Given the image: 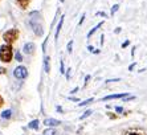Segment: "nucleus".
Wrapping results in <instances>:
<instances>
[{
  "instance_id": "30",
  "label": "nucleus",
  "mask_w": 147,
  "mask_h": 135,
  "mask_svg": "<svg viewBox=\"0 0 147 135\" xmlns=\"http://www.w3.org/2000/svg\"><path fill=\"white\" fill-rule=\"evenodd\" d=\"M88 49H89L90 52H94V51H96V49H94V48H93V47H88Z\"/></svg>"
},
{
  "instance_id": "5",
  "label": "nucleus",
  "mask_w": 147,
  "mask_h": 135,
  "mask_svg": "<svg viewBox=\"0 0 147 135\" xmlns=\"http://www.w3.org/2000/svg\"><path fill=\"white\" fill-rule=\"evenodd\" d=\"M127 93H121V94H111V95H106L102 98V101H110V99H118V98H126Z\"/></svg>"
},
{
  "instance_id": "21",
  "label": "nucleus",
  "mask_w": 147,
  "mask_h": 135,
  "mask_svg": "<svg viewBox=\"0 0 147 135\" xmlns=\"http://www.w3.org/2000/svg\"><path fill=\"white\" fill-rule=\"evenodd\" d=\"M129 44H130V41H129V40H127V41H125V43H123V44H122V48H126Z\"/></svg>"
},
{
  "instance_id": "13",
  "label": "nucleus",
  "mask_w": 147,
  "mask_h": 135,
  "mask_svg": "<svg viewBox=\"0 0 147 135\" xmlns=\"http://www.w3.org/2000/svg\"><path fill=\"white\" fill-rule=\"evenodd\" d=\"M94 101V98H89V99H86V101L81 102V103H78V106H85V105H89V103H92V102Z\"/></svg>"
},
{
  "instance_id": "32",
  "label": "nucleus",
  "mask_w": 147,
  "mask_h": 135,
  "mask_svg": "<svg viewBox=\"0 0 147 135\" xmlns=\"http://www.w3.org/2000/svg\"><path fill=\"white\" fill-rule=\"evenodd\" d=\"M98 15H99V16H103V17H106V15L103 14V12H98Z\"/></svg>"
},
{
  "instance_id": "19",
  "label": "nucleus",
  "mask_w": 147,
  "mask_h": 135,
  "mask_svg": "<svg viewBox=\"0 0 147 135\" xmlns=\"http://www.w3.org/2000/svg\"><path fill=\"white\" fill-rule=\"evenodd\" d=\"M127 135H142V134H139L137 131H130V132H127Z\"/></svg>"
},
{
  "instance_id": "2",
  "label": "nucleus",
  "mask_w": 147,
  "mask_h": 135,
  "mask_svg": "<svg viewBox=\"0 0 147 135\" xmlns=\"http://www.w3.org/2000/svg\"><path fill=\"white\" fill-rule=\"evenodd\" d=\"M11 60H12V47L9 44L0 47V61L11 62Z\"/></svg>"
},
{
  "instance_id": "6",
  "label": "nucleus",
  "mask_w": 147,
  "mask_h": 135,
  "mask_svg": "<svg viewBox=\"0 0 147 135\" xmlns=\"http://www.w3.org/2000/svg\"><path fill=\"white\" fill-rule=\"evenodd\" d=\"M34 49H36V47H34L33 43H28V44L24 45V53L25 54H33L34 53Z\"/></svg>"
},
{
  "instance_id": "17",
  "label": "nucleus",
  "mask_w": 147,
  "mask_h": 135,
  "mask_svg": "<svg viewBox=\"0 0 147 135\" xmlns=\"http://www.w3.org/2000/svg\"><path fill=\"white\" fill-rule=\"evenodd\" d=\"M118 8H119V5L118 4H115V5H113V8H111V15H114L118 11Z\"/></svg>"
},
{
  "instance_id": "4",
  "label": "nucleus",
  "mask_w": 147,
  "mask_h": 135,
  "mask_svg": "<svg viewBox=\"0 0 147 135\" xmlns=\"http://www.w3.org/2000/svg\"><path fill=\"white\" fill-rule=\"evenodd\" d=\"M13 76L16 78H19V80H24V78H27V76H28L27 68H24V66H17L16 69H15V72H13Z\"/></svg>"
},
{
  "instance_id": "31",
  "label": "nucleus",
  "mask_w": 147,
  "mask_h": 135,
  "mask_svg": "<svg viewBox=\"0 0 147 135\" xmlns=\"http://www.w3.org/2000/svg\"><path fill=\"white\" fill-rule=\"evenodd\" d=\"M89 80H90V76H86V77H85V84L89 81Z\"/></svg>"
},
{
  "instance_id": "23",
  "label": "nucleus",
  "mask_w": 147,
  "mask_h": 135,
  "mask_svg": "<svg viewBox=\"0 0 147 135\" xmlns=\"http://www.w3.org/2000/svg\"><path fill=\"white\" fill-rule=\"evenodd\" d=\"M61 73H65V70H64V61L61 60Z\"/></svg>"
},
{
  "instance_id": "7",
  "label": "nucleus",
  "mask_w": 147,
  "mask_h": 135,
  "mask_svg": "<svg viewBox=\"0 0 147 135\" xmlns=\"http://www.w3.org/2000/svg\"><path fill=\"white\" fill-rule=\"evenodd\" d=\"M44 125L53 127V126H58V125H61V122L57 121V119H53V118H48V119H45V121H44Z\"/></svg>"
},
{
  "instance_id": "27",
  "label": "nucleus",
  "mask_w": 147,
  "mask_h": 135,
  "mask_svg": "<svg viewBox=\"0 0 147 135\" xmlns=\"http://www.w3.org/2000/svg\"><path fill=\"white\" fill-rule=\"evenodd\" d=\"M134 66H135V64H131L130 66H129V70H133V69H134Z\"/></svg>"
},
{
  "instance_id": "18",
  "label": "nucleus",
  "mask_w": 147,
  "mask_h": 135,
  "mask_svg": "<svg viewBox=\"0 0 147 135\" xmlns=\"http://www.w3.org/2000/svg\"><path fill=\"white\" fill-rule=\"evenodd\" d=\"M72 49H73V41L70 40V43H69V44H68V52H69V53L72 52Z\"/></svg>"
},
{
  "instance_id": "28",
  "label": "nucleus",
  "mask_w": 147,
  "mask_h": 135,
  "mask_svg": "<svg viewBox=\"0 0 147 135\" xmlns=\"http://www.w3.org/2000/svg\"><path fill=\"white\" fill-rule=\"evenodd\" d=\"M117 111H118V113H122L123 109H122V107H117Z\"/></svg>"
},
{
  "instance_id": "33",
  "label": "nucleus",
  "mask_w": 147,
  "mask_h": 135,
  "mask_svg": "<svg viewBox=\"0 0 147 135\" xmlns=\"http://www.w3.org/2000/svg\"><path fill=\"white\" fill-rule=\"evenodd\" d=\"M61 1H64V0H61Z\"/></svg>"
},
{
  "instance_id": "25",
  "label": "nucleus",
  "mask_w": 147,
  "mask_h": 135,
  "mask_svg": "<svg viewBox=\"0 0 147 135\" xmlns=\"http://www.w3.org/2000/svg\"><path fill=\"white\" fill-rule=\"evenodd\" d=\"M84 19H85V15H82V17H81V20H80V25H81L82 23H84Z\"/></svg>"
},
{
  "instance_id": "16",
  "label": "nucleus",
  "mask_w": 147,
  "mask_h": 135,
  "mask_svg": "<svg viewBox=\"0 0 147 135\" xmlns=\"http://www.w3.org/2000/svg\"><path fill=\"white\" fill-rule=\"evenodd\" d=\"M90 114H92V110H88L86 113H84V115H81V119H85L86 117H89Z\"/></svg>"
},
{
  "instance_id": "12",
  "label": "nucleus",
  "mask_w": 147,
  "mask_h": 135,
  "mask_svg": "<svg viewBox=\"0 0 147 135\" xmlns=\"http://www.w3.org/2000/svg\"><path fill=\"white\" fill-rule=\"evenodd\" d=\"M38 119H34V121H32L31 123H28V127L29 128H33V130H36V128H38Z\"/></svg>"
},
{
  "instance_id": "3",
  "label": "nucleus",
  "mask_w": 147,
  "mask_h": 135,
  "mask_svg": "<svg viewBox=\"0 0 147 135\" xmlns=\"http://www.w3.org/2000/svg\"><path fill=\"white\" fill-rule=\"evenodd\" d=\"M17 37H19V32H17V29H9V30H7L5 33H4V36H3V38H4V41L7 43V44H13L15 41L17 40Z\"/></svg>"
},
{
  "instance_id": "22",
  "label": "nucleus",
  "mask_w": 147,
  "mask_h": 135,
  "mask_svg": "<svg viewBox=\"0 0 147 135\" xmlns=\"http://www.w3.org/2000/svg\"><path fill=\"white\" fill-rule=\"evenodd\" d=\"M119 81V78H115V80H107L106 82H118Z\"/></svg>"
},
{
  "instance_id": "8",
  "label": "nucleus",
  "mask_w": 147,
  "mask_h": 135,
  "mask_svg": "<svg viewBox=\"0 0 147 135\" xmlns=\"http://www.w3.org/2000/svg\"><path fill=\"white\" fill-rule=\"evenodd\" d=\"M64 19H65V16L62 15L61 19H60V23L57 24V29H56V34H55V40H56V41L58 40V36H60V30H61V28H62V23H64Z\"/></svg>"
},
{
  "instance_id": "10",
  "label": "nucleus",
  "mask_w": 147,
  "mask_h": 135,
  "mask_svg": "<svg viewBox=\"0 0 147 135\" xmlns=\"http://www.w3.org/2000/svg\"><path fill=\"white\" fill-rule=\"evenodd\" d=\"M16 1L23 9H25V8L28 7V4H29V0H16Z\"/></svg>"
},
{
  "instance_id": "11",
  "label": "nucleus",
  "mask_w": 147,
  "mask_h": 135,
  "mask_svg": "<svg viewBox=\"0 0 147 135\" xmlns=\"http://www.w3.org/2000/svg\"><path fill=\"white\" fill-rule=\"evenodd\" d=\"M102 24H103V23H99V24H97L96 27L93 28V29H92V30H90L89 33H88V38H90V37H92L93 34L96 33V30H97V29H98V28H101V27H102Z\"/></svg>"
},
{
  "instance_id": "15",
  "label": "nucleus",
  "mask_w": 147,
  "mask_h": 135,
  "mask_svg": "<svg viewBox=\"0 0 147 135\" xmlns=\"http://www.w3.org/2000/svg\"><path fill=\"white\" fill-rule=\"evenodd\" d=\"M1 117H3V118H9V117H11V110H7V111H4L3 114H1Z\"/></svg>"
},
{
  "instance_id": "29",
  "label": "nucleus",
  "mask_w": 147,
  "mask_h": 135,
  "mask_svg": "<svg viewBox=\"0 0 147 135\" xmlns=\"http://www.w3.org/2000/svg\"><path fill=\"white\" fill-rule=\"evenodd\" d=\"M3 103H4V101H3V98L0 97V107H1V106H3Z\"/></svg>"
},
{
  "instance_id": "1",
  "label": "nucleus",
  "mask_w": 147,
  "mask_h": 135,
  "mask_svg": "<svg viewBox=\"0 0 147 135\" xmlns=\"http://www.w3.org/2000/svg\"><path fill=\"white\" fill-rule=\"evenodd\" d=\"M29 25L33 28V32L37 34L38 37H41L44 34V29H42V20H41L40 12H32L29 15Z\"/></svg>"
},
{
  "instance_id": "20",
  "label": "nucleus",
  "mask_w": 147,
  "mask_h": 135,
  "mask_svg": "<svg viewBox=\"0 0 147 135\" xmlns=\"http://www.w3.org/2000/svg\"><path fill=\"white\" fill-rule=\"evenodd\" d=\"M16 60H17V61H21V54L19 53V52L16 53Z\"/></svg>"
},
{
  "instance_id": "14",
  "label": "nucleus",
  "mask_w": 147,
  "mask_h": 135,
  "mask_svg": "<svg viewBox=\"0 0 147 135\" xmlns=\"http://www.w3.org/2000/svg\"><path fill=\"white\" fill-rule=\"evenodd\" d=\"M44 135H57V132H56L55 130H45Z\"/></svg>"
},
{
  "instance_id": "9",
  "label": "nucleus",
  "mask_w": 147,
  "mask_h": 135,
  "mask_svg": "<svg viewBox=\"0 0 147 135\" xmlns=\"http://www.w3.org/2000/svg\"><path fill=\"white\" fill-rule=\"evenodd\" d=\"M49 61H51V58L48 57V56H45L44 57V69L47 73H49L51 72V64H49Z\"/></svg>"
},
{
  "instance_id": "26",
  "label": "nucleus",
  "mask_w": 147,
  "mask_h": 135,
  "mask_svg": "<svg viewBox=\"0 0 147 135\" xmlns=\"http://www.w3.org/2000/svg\"><path fill=\"white\" fill-rule=\"evenodd\" d=\"M77 90H78V88H76V89H73L72 91H70V94H74V93H77Z\"/></svg>"
},
{
  "instance_id": "24",
  "label": "nucleus",
  "mask_w": 147,
  "mask_h": 135,
  "mask_svg": "<svg viewBox=\"0 0 147 135\" xmlns=\"http://www.w3.org/2000/svg\"><path fill=\"white\" fill-rule=\"evenodd\" d=\"M5 73V69L4 68H0V74H4Z\"/></svg>"
}]
</instances>
